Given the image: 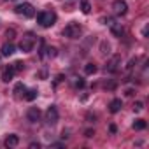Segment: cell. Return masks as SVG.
I'll use <instances>...</instances> for the list:
<instances>
[{
	"label": "cell",
	"instance_id": "cell-7",
	"mask_svg": "<svg viewBox=\"0 0 149 149\" xmlns=\"http://www.w3.org/2000/svg\"><path fill=\"white\" fill-rule=\"evenodd\" d=\"M58 118H60V114H58L56 105H49L47 111H46V121H47V125H56Z\"/></svg>",
	"mask_w": 149,
	"mask_h": 149
},
{
	"label": "cell",
	"instance_id": "cell-25",
	"mask_svg": "<svg viewBox=\"0 0 149 149\" xmlns=\"http://www.w3.org/2000/svg\"><path fill=\"white\" fill-rule=\"evenodd\" d=\"M93 135H95V132H93V130H86V132H84V137H88V139H91Z\"/></svg>",
	"mask_w": 149,
	"mask_h": 149
},
{
	"label": "cell",
	"instance_id": "cell-28",
	"mask_svg": "<svg viewBox=\"0 0 149 149\" xmlns=\"http://www.w3.org/2000/svg\"><path fill=\"white\" fill-rule=\"evenodd\" d=\"M30 147H32V149H35V147H37V149H39V147H40V146H39V144H35V142H32V144H30Z\"/></svg>",
	"mask_w": 149,
	"mask_h": 149
},
{
	"label": "cell",
	"instance_id": "cell-5",
	"mask_svg": "<svg viewBox=\"0 0 149 149\" xmlns=\"http://www.w3.org/2000/svg\"><path fill=\"white\" fill-rule=\"evenodd\" d=\"M102 21H104L105 25H109V28H111V32H112V35H114V37H121V35H123V32H125V30H123L121 23H118V21H116V19H112V18H104Z\"/></svg>",
	"mask_w": 149,
	"mask_h": 149
},
{
	"label": "cell",
	"instance_id": "cell-12",
	"mask_svg": "<svg viewBox=\"0 0 149 149\" xmlns=\"http://www.w3.org/2000/svg\"><path fill=\"white\" fill-rule=\"evenodd\" d=\"M121 107H123V102H121V98H114V100H111V104H109V111H111L112 114L119 112V111H121Z\"/></svg>",
	"mask_w": 149,
	"mask_h": 149
},
{
	"label": "cell",
	"instance_id": "cell-15",
	"mask_svg": "<svg viewBox=\"0 0 149 149\" xmlns=\"http://www.w3.org/2000/svg\"><path fill=\"white\" fill-rule=\"evenodd\" d=\"M146 126H147V123L144 121V119H135L133 121V130H146Z\"/></svg>",
	"mask_w": 149,
	"mask_h": 149
},
{
	"label": "cell",
	"instance_id": "cell-24",
	"mask_svg": "<svg viewBox=\"0 0 149 149\" xmlns=\"http://www.w3.org/2000/svg\"><path fill=\"white\" fill-rule=\"evenodd\" d=\"M6 35H7V39H9V40H13V39H14V35H16V32L11 28V30H7V32H6Z\"/></svg>",
	"mask_w": 149,
	"mask_h": 149
},
{
	"label": "cell",
	"instance_id": "cell-18",
	"mask_svg": "<svg viewBox=\"0 0 149 149\" xmlns=\"http://www.w3.org/2000/svg\"><path fill=\"white\" fill-rule=\"evenodd\" d=\"M81 11H83L84 14H90V11H91V6H90V0H83V2H81Z\"/></svg>",
	"mask_w": 149,
	"mask_h": 149
},
{
	"label": "cell",
	"instance_id": "cell-10",
	"mask_svg": "<svg viewBox=\"0 0 149 149\" xmlns=\"http://www.w3.org/2000/svg\"><path fill=\"white\" fill-rule=\"evenodd\" d=\"M14 74H16V70H14V67H13V65L6 67V68H4V72H2V81H4V83H11V81H13V77H14Z\"/></svg>",
	"mask_w": 149,
	"mask_h": 149
},
{
	"label": "cell",
	"instance_id": "cell-16",
	"mask_svg": "<svg viewBox=\"0 0 149 149\" xmlns=\"http://www.w3.org/2000/svg\"><path fill=\"white\" fill-rule=\"evenodd\" d=\"M37 90H26V93H25V100H28V102H32V100H35L37 98Z\"/></svg>",
	"mask_w": 149,
	"mask_h": 149
},
{
	"label": "cell",
	"instance_id": "cell-6",
	"mask_svg": "<svg viewBox=\"0 0 149 149\" xmlns=\"http://www.w3.org/2000/svg\"><path fill=\"white\" fill-rule=\"evenodd\" d=\"M112 11H114L116 16H125L128 13V4L125 0H114L112 2Z\"/></svg>",
	"mask_w": 149,
	"mask_h": 149
},
{
	"label": "cell",
	"instance_id": "cell-8",
	"mask_svg": "<svg viewBox=\"0 0 149 149\" xmlns=\"http://www.w3.org/2000/svg\"><path fill=\"white\" fill-rule=\"evenodd\" d=\"M121 65V56L119 54H114L109 61H107V65H105V70L107 72H111V74H114L116 70H118V67Z\"/></svg>",
	"mask_w": 149,
	"mask_h": 149
},
{
	"label": "cell",
	"instance_id": "cell-3",
	"mask_svg": "<svg viewBox=\"0 0 149 149\" xmlns=\"http://www.w3.org/2000/svg\"><path fill=\"white\" fill-rule=\"evenodd\" d=\"M33 44H35V37H33V33H25L23 37H21V42H19V49L23 51V53H30L32 49H33Z\"/></svg>",
	"mask_w": 149,
	"mask_h": 149
},
{
	"label": "cell",
	"instance_id": "cell-30",
	"mask_svg": "<svg viewBox=\"0 0 149 149\" xmlns=\"http://www.w3.org/2000/svg\"><path fill=\"white\" fill-rule=\"evenodd\" d=\"M0 60H2V54H0Z\"/></svg>",
	"mask_w": 149,
	"mask_h": 149
},
{
	"label": "cell",
	"instance_id": "cell-13",
	"mask_svg": "<svg viewBox=\"0 0 149 149\" xmlns=\"http://www.w3.org/2000/svg\"><path fill=\"white\" fill-rule=\"evenodd\" d=\"M4 144H6V147H16V146L19 144V137L14 135V133H11V135L4 140Z\"/></svg>",
	"mask_w": 149,
	"mask_h": 149
},
{
	"label": "cell",
	"instance_id": "cell-19",
	"mask_svg": "<svg viewBox=\"0 0 149 149\" xmlns=\"http://www.w3.org/2000/svg\"><path fill=\"white\" fill-rule=\"evenodd\" d=\"M74 88H84L86 86V83H84V79H81V77H74Z\"/></svg>",
	"mask_w": 149,
	"mask_h": 149
},
{
	"label": "cell",
	"instance_id": "cell-2",
	"mask_svg": "<svg viewBox=\"0 0 149 149\" xmlns=\"http://www.w3.org/2000/svg\"><path fill=\"white\" fill-rule=\"evenodd\" d=\"M81 25H77V23H68L65 28H63V35L67 37V39H79L81 37Z\"/></svg>",
	"mask_w": 149,
	"mask_h": 149
},
{
	"label": "cell",
	"instance_id": "cell-11",
	"mask_svg": "<svg viewBox=\"0 0 149 149\" xmlns=\"http://www.w3.org/2000/svg\"><path fill=\"white\" fill-rule=\"evenodd\" d=\"M26 119H28L30 123H37V121L40 119V111H39L37 107H30L28 112H26Z\"/></svg>",
	"mask_w": 149,
	"mask_h": 149
},
{
	"label": "cell",
	"instance_id": "cell-23",
	"mask_svg": "<svg viewBox=\"0 0 149 149\" xmlns=\"http://www.w3.org/2000/svg\"><path fill=\"white\" fill-rule=\"evenodd\" d=\"M100 47H102V53H104V54H107V53H109V49H111V46H109L107 42H102V46H100Z\"/></svg>",
	"mask_w": 149,
	"mask_h": 149
},
{
	"label": "cell",
	"instance_id": "cell-21",
	"mask_svg": "<svg viewBox=\"0 0 149 149\" xmlns=\"http://www.w3.org/2000/svg\"><path fill=\"white\" fill-rule=\"evenodd\" d=\"M13 67H14V70H16V72H19V70H23V68H25V63H23V61H14V63H13Z\"/></svg>",
	"mask_w": 149,
	"mask_h": 149
},
{
	"label": "cell",
	"instance_id": "cell-20",
	"mask_svg": "<svg viewBox=\"0 0 149 149\" xmlns=\"http://www.w3.org/2000/svg\"><path fill=\"white\" fill-rule=\"evenodd\" d=\"M44 49L47 51L46 54H47L49 58H54V56H56V47H44Z\"/></svg>",
	"mask_w": 149,
	"mask_h": 149
},
{
	"label": "cell",
	"instance_id": "cell-22",
	"mask_svg": "<svg viewBox=\"0 0 149 149\" xmlns=\"http://www.w3.org/2000/svg\"><path fill=\"white\" fill-rule=\"evenodd\" d=\"M142 109H144V104H142V102H135V104H133V111H135V112H140Z\"/></svg>",
	"mask_w": 149,
	"mask_h": 149
},
{
	"label": "cell",
	"instance_id": "cell-4",
	"mask_svg": "<svg viewBox=\"0 0 149 149\" xmlns=\"http://www.w3.org/2000/svg\"><path fill=\"white\" fill-rule=\"evenodd\" d=\"M14 11H16V14L25 16V18H33V16H35V9H33V6H32V4H26V2L16 6Z\"/></svg>",
	"mask_w": 149,
	"mask_h": 149
},
{
	"label": "cell",
	"instance_id": "cell-9",
	"mask_svg": "<svg viewBox=\"0 0 149 149\" xmlns=\"http://www.w3.org/2000/svg\"><path fill=\"white\" fill-rule=\"evenodd\" d=\"M14 53H16V46H14L13 42H6V44L2 46V49H0L2 58H9V56H13Z\"/></svg>",
	"mask_w": 149,
	"mask_h": 149
},
{
	"label": "cell",
	"instance_id": "cell-14",
	"mask_svg": "<svg viewBox=\"0 0 149 149\" xmlns=\"http://www.w3.org/2000/svg\"><path fill=\"white\" fill-rule=\"evenodd\" d=\"M14 93H16V97H18V98L25 97V93H26L25 84H23V83H18V84H16V88H14Z\"/></svg>",
	"mask_w": 149,
	"mask_h": 149
},
{
	"label": "cell",
	"instance_id": "cell-27",
	"mask_svg": "<svg viewBox=\"0 0 149 149\" xmlns=\"http://www.w3.org/2000/svg\"><path fill=\"white\" fill-rule=\"evenodd\" d=\"M147 30H149V28H147V25H146V26H144V28H142V35H144V37H146V35H147Z\"/></svg>",
	"mask_w": 149,
	"mask_h": 149
},
{
	"label": "cell",
	"instance_id": "cell-17",
	"mask_svg": "<svg viewBox=\"0 0 149 149\" xmlns=\"http://www.w3.org/2000/svg\"><path fill=\"white\" fill-rule=\"evenodd\" d=\"M97 72V65L95 63H86L84 65V74H88V76H91V74Z\"/></svg>",
	"mask_w": 149,
	"mask_h": 149
},
{
	"label": "cell",
	"instance_id": "cell-29",
	"mask_svg": "<svg viewBox=\"0 0 149 149\" xmlns=\"http://www.w3.org/2000/svg\"><path fill=\"white\" fill-rule=\"evenodd\" d=\"M7 2H16V0H7Z\"/></svg>",
	"mask_w": 149,
	"mask_h": 149
},
{
	"label": "cell",
	"instance_id": "cell-1",
	"mask_svg": "<svg viewBox=\"0 0 149 149\" xmlns=\"http://www.w3.org/2000/svg\"><path fill=\"white\" fill-rule=\"evenodd\" d=\"M37 23L42 28H51L56 23V14L53 11H42V13L37 14Z\"/></svg>",
	"mask_w": 149,
	"mask_h": 149
},
{
	"label": "cell",
	"instance_id": "cell-26",
	"mask_svg": "<svg viewBox=\"0 0 149 149\" xmlns=\"http://www.w3.org/2000/svg\"><path fill=\"white\" fill-rule=\"evenodd\" d=\"M109 132H111V133H116V132H118L116 125H111V126H109Z\"/></svg>",
	"mask_w": 149,
	"mask_h": 149
}]
</instances>
